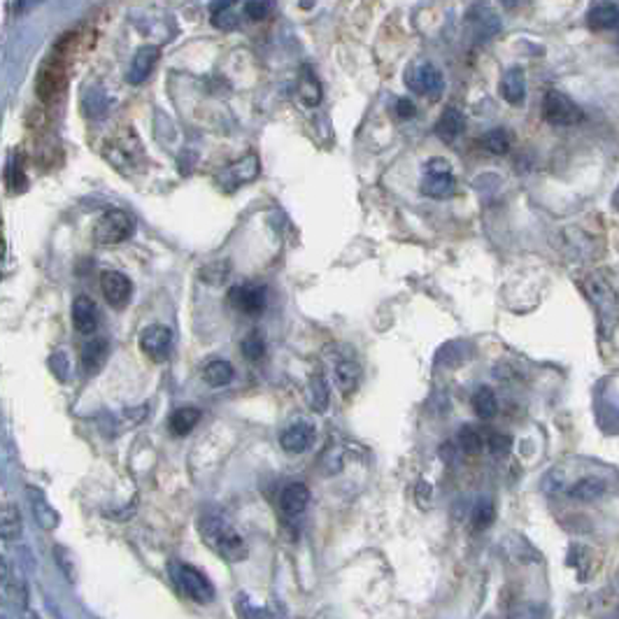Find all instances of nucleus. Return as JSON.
Masks as SVG:
<instances>
[{"instance_id": "27", "label": "nucleus", "mask_w": 619, "mask_h": 619, "mask_svg": "<svg viewBox=\"0 0 619 619\" xmlns=\"http://www.w3.org/2000/svg\"><path fill=\"white\" fill-rule=\"evenodd\" d=\"M587 22L596 31H613V28L619 26V10L610 5V3H604V5H596L589 10Z\"/></svg>"}, {"instance_id": "4", "label": "nucleus", "mask_w": 619, "mask_h": 619, "mask_svg": "<svg viewBox=\"0 0 619 619\" xmlns=\"http://www.w3.org/2000/svg\"><path fill=\"white\" fill-rule=\"evenodd\" d=\"M135 234V222L128 212L112 207V210L103 212L101 219L94 226V240L98 245H119L126 243Z\"/></svg>"}, {"instance_id": "43", "label": "nucleus", "mask_w": 619, "mask_h": 619, "mask_svg": "<svg viewBox=\"0 0 619 619\" xmlns=\"http://www.w3.org/2000/svg\"><path fill=\"white\" fill-rule=\"evenodd\" d=\"M414 105H413V101H408V98H401V101L396 103V115L401 119H413L414 117Z\"/></svg>"}, {"instance_id": "33", "label": "nucleus", "mask_w": 619, "mask_h": 619, "mask_svg": "<svg viewBox=\"0 0 619 619\" xmlns=\"http://www.w3.org/2000/svg\"><path fill=\"white\" fill-rule=\"evenodd\" d=\"M494 519H496V505L492 501L477 503L475 510H473V526L477 531H484L494 524Z\"/></svg>"}, {"instance_id": "3", "label": "nucleus", "mask_w": 619, "mask_h": 619, "mask_svg": "<svg viewBox=\"0 0 619 619\" xmlns=\"http://www.w3.org/2000/svg\"><path fill=\"white\" fill-rule=\"evenodd\" d=\"M168 575L170 580H173V584H175L189 601H194V604L207 605L215 601V587H212L210 580H207L198 568L189 566V564H182V561H170Z\"/></svg>"}, {"instance_id": "2", "label": "nucleus", "mask_w": 619, "mask_h": 619, "mask_svg": "<svg viewBox=\"0 0 619 619\" xmlns=\"http://www.w3.org/2000/svg\"><path fill=\"white\" fill-rule=\"evenodd\" d=\"M583 286H584V294L589 296V301L596 305L598 319H601V331H604V335L608 338V335L613 334V328L617 326V322H619L617 294H614V289L610 286V282L605 280L604 275H598V273L584 277Z\"/></svg>"}, {"instance_id": "20", "label": "nucleus", "mask_w": 619, "mask_h": 619, "mask_svg": "<svg viewBox=\"0 0 619 619\" xmlns=\"http://www.w3.org/2000/svg\"><path fill=\"white\" fill-rule=\"evenodd\" d=\"M3 594H5V598H10L12 604L19 605V608H26L28 605L26 583H24V577L19 573H12V566L7 564V559H3Z\"/></svg>"}, {"instance_id": "18", "label": "nucleus", "mask_w": 619, "mask_h": 619, "mask_svg": "<svg viewBox=\"0 0 619 619\" xmlns=\"http://www.w3.org/2000/svg\"><path fill=\"white\" fill-rule=\"evenodd\" d=\"M307 503H310V489L303 482H292L282 489L280 510L286 517H298V514L305 513Z\"/></svg>"}, {"instance_id": "8", "label": "nucleus", "mask_w": 619, "mask_h": 619, "mask_svg": "<svg viewBox=\"0 0 619 619\" xmlns=\"http://www.w3.org/2000/svg\"><path fill=\"white\" fill-rule=\"evenodd\" d=\"M543 117L552 126H575L583 122V110L561 91H550L543 101Z\"/></svg>"}, {"instance_id": "7", "label": "nucleus", "mask_w": 619, "mask_h": 619, "mask_svg": "<svg viewBox=\"0 0 619 619\" xmlns=\"http://www.w3.org/2000/svg\"><path fill=\"white\" fill-rule=\"evenodd\" d=\"M228 303L247 317H259L268 307V289L264 285H256V282H243L228 292Z\"/></svg>"}, {"instance_id": "35", "label": "nucleus", "mask_w": 619, "mask_h": 619, "mask_svg": "<svg viewBox=\"0 0 619 619\" xmlns=\"http://www.w3.org/2000/svg\"><path fill=\"white\" fill-rule=\"evenodd\" d=\"M298 94H301V98H303V103H305V105H317L319 98H322V91H319L317 80H314V77H310V75L301 80Z\"/></svg>"}, {"instance_id": "6", "label": "nucleus", "mask_w": 619, "mask_h": 619, "mask_svg": "<svg viewBox=\"0 0 619 619\" xmlns=\"http://www.w3.org/2000/svg\"><path fill=\"white\" fill-rule=\"evenodd\" d=\"M65 61H68L65 56L52 52L47 64L40 68V75H37V82H35V91H37V98H40L43 103H49V101H54V98H59L61 91L65 89Z\"/></svg>"}, {"instance_id": "9", "label": "nucleus", "mask_w": 619, "mask_h": 619, "mask_svg": "<svg viewBox=\"0 0 619 619\" xmlns=\"http://www.w3.org/2000/svg\"><path fill=\"white\" fill-rule=\"evenodd\" d=\"M173 344H175V335L164 324H154L140 334V350L154 364H165L173 356Z\"/></svg>"}, {"instance_id": "16", "label": "nucleus", "mask_w": 619, "mask_h": 619, "mask_svg": "<svg viewBox=\"0 0 619 619\" xmlns=\"http://www.w3.org/2000/svg\"><path fill=\"white\" fill-rule=\"evenodd\" d=\"M334 377L338 392L344 398L354 396V392L361 384V365L354 359H338L334 364Z\"/></svg>"}, {"instance_id": "26", "label": "nucleus", "mask_w": 619, "mask_h": 619, "mask_svg": "<svg viewBox=\"0 0 619 619\" xmlns=\"http://www.w3.org/2000/svg\"><path fill=\"white\" fill-rule=\"evenodd\" d=\"M307 401H310V408L314 413H326L328 401H331V389H328V382L324 380V375L314 373L310 377V384H307Z\"/></svg>"}, {"instance_id": "39", "label": "nucleus", "mask_w": 619, "mask_h": 619, "mask_svg": "<svg viewBox=\"0 0 619 619\" xmlns=\"http://www.w3.org/2000/svg\"><path fill=\"white\" fill-rule=\"evenodd\" d=\"M564 482H566V475H564V471L561 468H552L550 473L545 475V480H543V492L547 494V496H554V494H559L561 489H564Z\"/></svg>"}, {"instance_id": "14", "label": "nucleus", "mask_w": 619, "mask_h": 619, "mask_svg": "<svg viewBox=\"0 0 619 619\" xmlns=\"http://www.w3.org/2000/svg\"><path fill=\"white\" fill-rule=\"evenodd\" d=\"M73 324L77 328V334L91 335L95 334V328L101 324V313L95 307L94 298L77 296L73 301Z\"/></svg>"}, {"instance_id": "29", "label": "nucleus", "mask_w": 619, "mask_h": 619, "mask_svg": "<svg viewBox=\"0 0 619 619\" xmlns=\"http://www.w3.org/2000/svg\"><path fill=\"white\" fill-rule=\"evenodd\" d=\"M22 513L16 505L7 503L3 508V517H0V531H3V540H16L22 535Z\"/></svg>"}, {"instance_id": "15", "label": "nucleus", "mask_w": 619, "mask_h": 619, "mask_svg": "<svg viewBox=\"0 0 619 619\" xmlns=\"http://www.w3.org/2000/svg\"><path fill=\"white\" fill-rule=\"evenodd\" d=\"M159 56H161L159 47H152V45H147V47H140L138 52H135V56H133L126 80L131 82V85H143L149 75L154 73L156 64H159Z\"/></svg>"}, {"instance_id": "31", "label": "nucleus", "mask_w": 619, "mask_h": 619, "mask_svg": "<svg viewBox=\"0 0 619 619\" xmlns=\"http://www.w3.org/2000/svg\"><path fill=\"white\" fill-rule=\"evenodd\" d=\"M240 350H243V356L247 361H261L265 354L264 335H261L259 331H252V334H247L243 338V343H240Z\"/></svg>"}, {"instance_id": "36", "label": "nucleus", "mask_w": 619, "mask_h": 619, "mask_svg": "<svg viewBox=\"0 0 619 619\" xmlns=\"http://www.w3.org/2000/svg\"><path fill=\"white\" fill-rule=\"evenodd\" d=\"M49 371L54 373V377L59 382H68L70 361L68 356H65V352H54V354L49 356Z\"/></svg>"}, {"instance_id": "41", "label": "nucleus", "mask_w": 619, "mask_h": 619, "mask_svg": "<svg viewBox=\"0 0 619 619\" xmlns=\"http://www.w3.org/2000/svg\"><path fill=\"white\" fill-rule=\"evenodd\" d=\"M54 556H56V564L61 566V571H64V575L68 577L70 583L75 580V564H73V556L68 554V552L64 550V547H54Z\"/></svg>"}, {"instance_id": "30", "label": "nucleus", "mask_w": 619, "mask_h": 619, "mask_svg": "<svg viewBox=\"0 0 619 619\" xmlns=\"http://www.w3.org/2000/svg\"><path fill=\"white\" fill-rule=\"evenodd\" d=\"M510 145H513V140H510V133L503 131V128H494V131H489L487 135L482 138V147L487 149V152L496 154V156L508 154Z\"/></svg>"}, {"instance_id": "1", "label": "nucleus", "mask_w": 619, "mask_h": 619, "mask_svg": "<svg viewBox=\"0 0 619 619\" xmlns=\"http://www.w3.org/2000/svg\"><path fill=\"white\" fill-rule=\"evenodd\" d=\"M198 534H201L203 543L224 561L238 564V561L247 559V543L224 514H205L198 524Z\"/></svg>"}, {"instance_id": "32", "label": "nucleus", "mask_w": 619, "mask_h": 619, "mask_svg": "<svg viewBox=\"0 0 619 619\" xmlns=\"http://www.w3.org/2000/svg\"><path fill=\"white\" fill-rule=\"evenodd\" d=\"M459 444L466 454H480L482 447H484V438L475 426H464L459 431Z\"/></svg>"}, {"instance_id": "42", "label": "nucleus", "mask_w": 619, "mask_h": 619, "mask_svg": "<svg viewBox=\"0 0 619 619\" xmlns=\"http://www.w3.org/2000/svg\"><path fill=\"white\" fill-rule=\"evenodd\" d=\"M431 494H434V487H431L429 482H419L417 484V505L419 508H426L431 503Z\"/></svg>"}, {"instance_id": "44", "label": "nucleus", "mask_w": 619, "mask_h": 619, "mask_svg": "<svg viewBox=\"0 0 619 619\" xmlns=\"http://www.w3.org/2000/svg\"><path fill=\"white\" fill-rule=\"evenodd\" d=\"M501 3H503V5H514L517 0H501Z\"/></svg>"}, {"instance_id": "37", "label": "nucleus", "mask_w": 619, "mask_h": 619, "mask_svg": "<svg viewBox=\"0 0 619 619\" xmlns=\"http://www.w3.org/2000/svg\"><path fill=\"white\" fill-rule=\"evenodd\" d=\"M201 277L205 282H210V285H219V282H224L228 277V264L226 261H215V264L201 268Z\"/></svg>"}, {"instance_id": "24", "label": "nucleus", "mask_w": 619, "mask_h": 619, "mask_svg": "<svg viewBox=\"0 0 619 619\" xmlns=\"http://www.w3.org/2000/svg\"><path fill=\"white\" fill-rule=\"evenodd\" d=\"M198 422H201V410H198V408H180V410H175V413L170 414L168 429H170V434L175 435V438H185V435H189L191 431L196 429Z\"/></svg>"}, {"instance_id": "5", "label": "nucleus", "mask_w": 619, "mask_h": 619, "mask_svg": "<svg viewBox=\"0 0 619 619\" xmlns=\"http://www.w3.org/2000/svg\"><path fill=\"white\" fill-rule=\"evenodd\" d=\"M456 180L452 175V165L444 159H431L424 168L422 180V194L424 196L434 198V201H443L454 194Z\"/></svg>"}, {"instance_id": "40", "label": "nucleus", "mask_w": 619, "mask_h": 619, "mask_svg": "<svg viewBox=\"0 0 619 619\" xmlns=\"http://www.w3.org/2000/svg\"><path fill=\"white\" fill-rule=\"evenodd\" d=\"M245 15L249 19H255V22H261V19H265L270 15V3H265V0H249L247 5H245Z\"/></svg>"}, {"instance_id": "11", "label": "nucleus", "mask_w": 619, "mask_h": 619, "mask_svg": "<svg viewBox=\"0 0 619 619\" xmlns=\"http://www.w3.org/2000/svg\"><path fill=\"white\" fill-rule=\"evenodd\" d=\"M405 85L414 91V94L429 95V98H438L444 89V80L440 70L434 64H417L405 73Z\"/></svg>"}, {"instance_id": "19", "label": "nucleus", "mask_w": 619, "mask_h": 619, "mask_svg": "<svg viewBox=\"0 0 619 619\" xmlns=\"http://www.w3.org/2000/svg\"><path fill=\"white\" fill-rule=\"evenodd\" d=\"M503 101L510 105H522L526 98V77L522 68H510L501 80Z\"/></svg>"}, {"instance_id": "13", "label": "nucleus", "mask_w": 619, "mask_h": 619, "mask_svg": "<svg viewBox=\"0 0 619 619\" xmlns=\"http://www.w3.org/2000/svg\"><path fill=\"white\" fill-rule=\"evenodd\" d=\"M314 443V426L310 422H296L289 429L282 431L280 444L282 450L289 454H303L313 447Z\"/></svg>"}, {"instance_id": "45", "label": "nucleus", "mask_w": 619, "mask_h": 619, "mask_svg": "<svg viewBox=\"0 0 619 619\" xmlns=\"http://www.w3.org/2000/svg\"><path fill=\"white\" fill-rule=\"evenodd\" d=\"M617 583H619V580H617Z\"/></svg>"}, {"instance_id": "12", "label": "nucleus", "mask_w": 619, "mask_h": 619, "mask_svg": "<svg viewBox=\"0 0 619 619\" xmlns=\"http://www.w3.org/2000/svg\"><path fill=\"white\" fill-rule=\"evenodd\" d=\"M101 289L105 296L107 305L115 310H122L131 303L133 298V282L128 280L119 270H103L101 273Z\"/></svg>"}, {"instance_id": "10", "label": "nucleus", "mask_w": 619, "mask_h": 619, "mask_svg": "<svg viewBox=\"0 0 619 619\" xmlns=\"http://www.w3.org/2000/svg\"><path fill=\"white\" fill-rule=\"evenodd\" d=\"M259 173H261L259 156H256V154H247V156L234 161V164L226 165V168L219 173V186H222L226 194H234L240 186L255 182L256 177H259Z\"/></svg>"}, {"instance_id": "34", "label": "nucleus", "mask_w": 619, "mask_h": 619, "mask_svg": "<svg viewBox=\"0 0 619 619\" xmlns=\"http://www.w3.org/2000/svg\"><path fill=\"white\" fill-rule=\"evenodd\" d=\"M7 185H10L12 191H16V194H22V191L28 189V180H26V173H24V165L22 161H12L10 170H7Z\"/></svg>"}, {"instance_id": "38", "label": "nucleus", "mask_w": 619, "mask_h": 619, "mask_svg": "<svg viewBox=\"0 0 619 619\" xmlns=\"http://www.w3.org/2000/svg\"><path fill=\"white\" fill-rule=\"evenodd\" d=\"M487 447L494 456H505L513 450V438L505 434H489Z\"/></svg>"}, {"instance_id": "23", "label": "nucleus", "mask_w": 619, "mask_h": 619, "mask_svg": "<svg viewBox=\"0 0 619 619\" xmlns=\"http://www.w3.org/2000/svg\"><path fill=\"white\" fill-rule=\"evenodd\" d=\"M234 377H235L234 365L224 359L207 361L205 368H203V380H205V384L212 386V389H219V386L231 384Z\"/></svg>"}, {"instance_id": "25", "label": "nucleus", "mask_w": 619, "mask_h": 619, "mask_svg": "<svg viewBox=\"0 0 619 619\" xmlns=\"http://www.w3.org/2000/svg\"><path fill=\"white\" fill-rule=\"evenodd\" d=\"M605 489H608V484H605V480H601V477H583V480H577L575 484L568 489V496H571L573 501L587 503L604 496Z\"/></svg>"}, {"instance_id": "28", "label": "nucleus", "mask_w": 619, "mask_h": 619, "mask_svg": "<svg viewBox=\"0 0 619 619\" xmlns=\"http://www.w3.org/2000/svg\"><path fill=\"white\" fill-rule=\"evenodd\" d=\"M473 410L480 419H492L498 413V401L496 394L489 389V386H480L475 394H473Z\"/></svg>"}, {"instance_id": "21", "label": "nucleus", "mask_w": 619, "mask_h": 619, "mask_svg": "<svg viewBox=\"0 0 619 619\" xmlns=\"http://www.w3.org/2000/svg\"><path fill=\"white\" fill-rule=\"evenodd\" d=\"M28 501H31L33 517H35V522L43 526L45 531H54L56 526H59V513H56L52 505H49L47 498L43 496V492H40V489L28 487Z\"/></svg>"}, {"instance_id": "22", "label": "nucleus", "mask_w": 619, "mask_h": 619, "mask_svg": "<svg viewBox=\"0 0 619 619\" xmlns=\"http://www.w3.org/2000/svg\"><path fill=\"white\" fill-rule=\"evenodd\" d=\"M464 128H466V119H464V115L456 107L444 110L443 117L435 124V133H438V138L443 143H454L461 133H464Z\"/></svg>"}, {"instance_id": "17", "label": "nucleus", "mask_w": 619, "mask_h": 619, "mask_svg": "<svg viewBox=\"0 0 619 619\" xmlns=\"http://www.w3.org/2000/svg\"><path fill=\"white\" fill-rule=\"evenodd\" d=\"M107 356H110V344L105 338H94L82 347L80 361L86 375H98L105 368Z\"/></svg>"}]
</instances>
